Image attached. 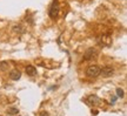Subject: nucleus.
<instances>
[{
  "label": "nucleus",
  "instance_id": "f257e3e1",
  "mask_svg": "<svg viewBox=\"0 0 127 116\" xmlns=\"http://www.w3.org/2000/svg\"><path fill=\"white\" fill-rule=\"evenodd\" d=\"M59 12H60V5H59V1L58 0H53L52 4L50 6V9H48V15H50L51 19H57L58 15H59Z\"/></svg>",
  "mask_w": 127,
  "mask_h": 116
},
{
  "label": "nucleus",
  "instance_id": "f03ea898",
  "mask_svg": "<svg viewBox=\"0 0 127 116\" xmlns=\"http://www.w3.org/2000/svg\"><path fill=\"white\" fill-rule=\"evenodd\" d=\"M100 69L101 68L99 66H96V65H92L90 67H87L86 69V75L88 77H96V76L100 75Z\"/></svg>",
  "mask_w": 127,
  "mask_h": 116
},
{
  "label": "nucleus",
  "instance_id": "7ed1b4c3",
  "mask_svg": "<svg viewBox=\"0 0 127 116\" xmlns=\"http://www.w3.org/2000/svg\"><path fill=\"white\" fill-rule=\"evenodd\" d=\"M96 58H98V52H96V49L93 48V47L86 49V52L84 53V60L92 61V60H95Z\"/></svg>",
  "mask_w": 127,
  "mask_h": 116
},
{
  "label": "nucleus",
  "instance_id": "20e7f679",
  "mask_svg": "<svg viewBox=\"0 0 127 116\" xmlns=\"http://www.w3.org/2000/svg\"><path fill=\"white\" fill-rule=\"evenodd\" d=\"M100 75H102V77H111L114 75V68L111 66H105L100 69Z\"/></svg>",
  "mask_w": 127,
  "mask_h": 116
},
{
  "label": "nucleus",
  "instance_id": "39448f33",
  "mask_svg": "<svg viewBox=\"0 0 127 116\" xmlns=\"http://www.w3.org/2000/svg\"><path fill=\"white\" fill-rule=\"evenodd\" d=\"M86 103L88 106H91V107H96V106H99L100 103H101V100L96 95H90L86 98Z\"/></svg>",
  "mask_w": 127,
  "mask_h": 116
},
{
  "label": "nucleus",
  "instance_id": "423d86ee",
  "mask_svg": "<svg viewBox=\"0 0 127 116\" xmlns=\"http://www.w3.org/2000/svg\"><path fill=\"white\" fill-rule=\"evenodd\" d=\"M9 77L14 81H18L21 77V71L18 70V69H13V70L9 73Z\"/></svg>",
  "mask_w": 127,
  "mask_h": 116
},
{
  "label": "nucleus",
  "instance_id": "0eeeda50",
  "mask_svg": "<svg viewBox=\"0 0 127 116\" xmlns=\"http://www.w3.org/2000/svg\"><path fill=\"white\" fill-rule=\"evenodd\" d=\"M25 70H26V74H27V75H30V76L36 75V68L34 67V66H27Z\"/></svg>",
  "mask_w": 127,
  "mask_h": 116
},
{
  "label": "nucleus",
  "instance_id": "6e6552de",
  "mask_svg": "<svg viewBox=\"0 0 127 116\" xmlns=\"http://www.w3.org/2000/svg\"><path fill=\"white\" fill-rule=\"evenodd\" d=\"M7 114H8V115H12V116L18 115V114H19V109H17V108H9L8 110H7Z\"/></svg>",
  "mask_w": 127,
  "mask_h": 116
},
{
  "label": "nucleus",
  "instance_id": "1a4fd4ad",
  "mask_svg": "<svg viewBox=\"0 0 127 116\" xmlns=\"http://www.w3.org/2000/svg\"><path fill=\"white\" fill-rule=\"evenodd\" d=\"M8 67H9V63H7V62H1L0 63V70L5 71L6 69H8Z\"/></svg>",
  "mask_w": 127,
  "mask_h": 116
},
{
  "label": "nucleus",
  "instance_id": "9d476101",
  "mask_svg": "<svg viewBox=\"0 0 127 116\" xmlns=\"http://www.w3.org/2000/svg\"><path fill=\"white\" fill-rule=\"evenodd\" d=\"M117 96H118V97H123L124 96V89L118 88V89H117Z\"/></svg>",
  "mask_w": 127,
  "mask_h": 116
},
{
  "label": "nucleus",
  "instance_id": "9b49d317",
  "mask_svg": "<svg viewBox=\"0 0 127 116\" xmlns=\"http://www.w3.org/2000/svg\"><path fill=\"white\" fill-rule=\"evenodd\" d=\"M39 116H50V114L47 112H41L40 114H39Z\"/></svg>",
  "mask_w": 127,
  "mask_h": 116
},
{
  "label": "nucleus",
  "instance_id": "f8f14e48",
  "mask_svg": "<svg viewBox=\"0 0 127 116\" xmlns=\"http://www.w3.org/2000/svg\"><path fill=\"white\" fill-rule=\"evenodd\" d=\"M115 100H117V97H112V98H111V102L114 103V102H115Z\"/></svg>",
  "mask_w": 127,
  "mask_h": 116
}]
</instances>
